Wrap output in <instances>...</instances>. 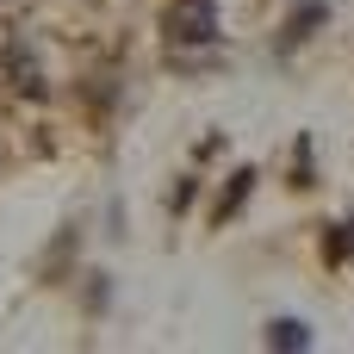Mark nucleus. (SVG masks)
<instances>
[{"label": "nucleus", "mask_w": 354, "mask_h": 354, "mask_svg": "<svg viewBox=\"0 0 354 354\" xmlns=\"http://www.w3.org/2000/svg\"><path fill=\"white\" fill-rule=\"evenodd\" d=\"M168 37H180V44H212V37H218V0H174V6H168Z\"/></svg>", "instance_id": "1"}, {"label": "nucleus", "mask_w": 354, "mask_h": 354, "mask_svg": "<svg viewBox=\"0 0 354 354\" xmlns=\"http://www.w3.org/2000/svg\"><path fill=\"white\" fill-rule=\"evenodd\" d=\"M268 342H274V348H311L305 324H292V317H286V324H274V330H268Z\"/></svg>", "instance_id": "2"}]
</instances>
